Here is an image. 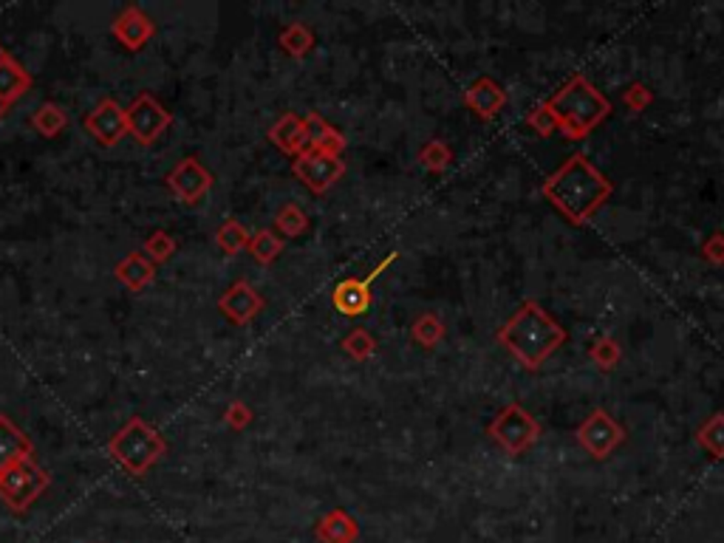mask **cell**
I'll return each mask as SVG.
<instances>
[{
  "label": "cell",
  "instance_id": "8992f818",
  "mask_svg": "<svg viewBox=\"0 0 724 543\" xmlns=\"http://www.w3.org/2000/svg\"><path fill=\"white\" fill-rule=\"evenodd\" d=\"M46 490H48V473L32 459L0 470V498L15 512H26Z\"/></svg>",
  "mask_w": 724,
  "mask_h": 543
},
{
  "label": "cell",
  "instance_id": "1f68e13d",
  "mask_svg": "<svg viewBox=\"0 0 724 543\" xmlns=\"http://www.w3.org/2000/svg\"><path fill=\"white\" fill-rule=\"evenodd\" d=\"M144 258H151L153 264H164V261H170L173 255H176V241H173V235L170 233H164V230H156V233H151L148 238H144Z\"/></svg>",
  "mask_w": 724,
  "mask_h": 543
},
{
  "label": "cell",
  "instance_id": "8fae6325",
  "mask_svg": "<svg viewBox=\"0 0 724 543\" xmlns=\"http://www.w3.org/2000/svg\"><path fill=\"white\" fill-rule=\"evenodd\" d=\"M82 125L94 136L97 145H102V148H113L128 133L125 108L117 99H102L89 117L82 120Z\"/></svg>",
  "mask_w": 724,
  "mask_h": 543
},
{
  "label": "cell",
  "instance_id": "ac0fdd59",
  "mask_svg": "<svg viewBox=\"0 0 724 543\" xmlns=\"http://www.w3.org/2000/svg\"><path fill=\"white\" fill-rule=\"evenodd\" d=\"M269 141L283 151L286 156H300L309 151V139H306V128H303V117L298 113H283V117L269 128Z\"/></svg>",
  "mask_w": 724,
  "mask_h": 543
},
{
  "label": "cell",
  "instance_id": "30bf717a",
  "mask_svg": "<svg viewBox=\"0 0 724 543\" xmlns=\"http://www.w3.org/2000/svg\"><path fill=\"white\" fill-rule=\"evenodd\" d=\"M167 187L173 190V195L182 198L184 204H198L201 198L213 190V173L195 156H187L170 170Z\"/></svg>",
  "mask_w": 724,
  "mask_h": 543
},
{
  "label": "cell",
  "instance_id": "484cf974",
  "mask_svg": "<svg viewBox=\"0 0 724 543\" xmlns=\"http://www.w3.org/2000/svg\"><path fill=\"white\" fill-rule=\"evenodd\" d=\"M411 337H414L416 346H422V349H436L439 342L445 339V323L433 311L419 314L414 329H411Z\"/></svg>",
  "mask_w": 724,
  "mask_h": 543
},
{
  "label": "cell",
  "instance_id": "4316f807",
  "mask_svg": "<svg viewBox=\"0 0 724 543\" xmlns=\"http://www.w3.org/2000/svg\"><path fill=\"white\" fill-rule=\"evenodd\" d=\"M247 249L252 252V258H255L257 264L269 266L272 261L280 258V252H283V238L275 235L272 230H260V233H255V235L249 238V246H247Z\"/></svg>",
  "mask_w": 724,
  "mask_h": 543
},
{
  "label": "cell",
  "instance_id": "5bb4252c",
  "mask_svg": "<svg viewBox=\"0 0 724 543\" xmlns=\"http://www.w3.org/2000/svg\"><path fill=\"white\" fill-rule=\"evenodd\" d=\"M465 105L476 113L478 120H492L496 113L507 105V91L496 79L478 77L470 82V89L465 91Z\"/></svg>",
  "mask_w": 724,
  "mask_h": 543
},
{
  "label": "cell",
  "instance_id": "e0dca14e",
  "mask_svg": "<svg viewBox=\"0 0 724 543\" xmlns=\"http://www.w3.org/2000/svg\"><path fill=\"white\" fill-rule=\"evenodd\" d=\"M303 128H306V139H309V151L329 153V156H342L345 145H349L345 136L314 110L303 117Z\"/></svg>",
  "mask_w": 724,
  "mask_h": 543
},
{
  "label": "cell",
  "instance_id": "e575fe53",
  "mask_svg": "<svg viewBox=\"0 0 724 543\" xmlns=\"http://www.w3.org/2000/svg\"><path fill=\"white\" fill-rule=\"evenodd\" d=\"M651 102H654V91L648 89V85H643V82H634L631 89L625 91V105L631 110H645Z\"/></svg>",
  "mask_w": 724,
  "mask_h": 543
},
{
  "label": "cell",
  "instance_id": "d4e9b609",
  "mask_svg": "<svg viewBox=\"0 0 724 543\" xmlns=\"http://www.w3.org/2000/svg\"><path fill=\"white\" fill-rule=\"evenodd\" d=\"M699 447L710 455V459H724V413L710 416L699 431H697Z\"/></svg>",
  "mask_w": 724,
  "mask_h": 543
},
{
  "label": "cell",
  "instance_id": "7c38bea8",
  "mask_svg": "<svg viewBox=\"0 0 724 543\" xmlns=\"http://www.w3.org/2000/svg\"><path fill=\"white\" fill-rule=\"evenodd\" d=\"M264 298L257 295V289L249 280H236L218 300V311L233 326H249L260 311H264Z\"/></svg>",
  "mask_w": 724,
  "mask_h": 543
},
{
  "label": "cell",
  "instance_id": "d590c367",
  "mask_svg": "<svg viewBox=\"0 0 724 543\" xmlns=\"http://www.w3.org/2000/svg\"><path fill=\"white\" fill-rule=\"evenodd\" d=\"M702 258H705L708 264H713V266H724V235H721V233H716V235H710V238L705 241V246H702Z\"/></svg>",
  "mask_w": 724,
  "mask_h": 543
},
{
  "label": "cell",
  "instance_id": "d6a6232c",
  "mask_svg": "<svg viewBox=\"0 0 724 543\" xmlns=\"http://www.w3.org/2000/svg\"><path fill=\"white\" fill-rule=\"evenodd\" d=\"M527 125L538 133V136H552L555 131H558V122H555V117L552 113H549V108H546V102L543 105H538L530 117H527Z\"/></svg>",
  "mask_w": 724,
  "mask_h": 543
},
{
  "label": "cell",
  "instance_id": "44dd1931",
  "mask_svg": "<svg viewBox=\"0 0 724 543\" xmlns=\"http://www.w3.org/2000/svg\"><path fill=\"white\" fill-rule=\"evenodd\" d=\"M113 275H117L131 292H142L144 286H151L153 277H156V266L151 258H144L142 252H131L128 258H122L117 264V269H113Z\"/></svg>",
  "mask_w": 724,
  "mask_h": 543
},
{
  "label": "cell",
  "instance_id": "5b68a950",
  "mask_svg": "<svg viewBox=\"0 0 724 543\" xmlns=\"http://www.w3.org/2000/svg\"><path fill=\"white\" fill-rule=\"evenodd\" d=\"M487 433L504 453L524 455L527 450H532L538 444L543 431H540V422L527 408H520L518 402H509L492 416Z\"/></svg>",
  "mask_w": 724,
  "mask_h": 543
},
{
  "label": "cell",
  "instance_id": "cb8c5ba5",
  "mask_svg": "<svg viewBox=\"0 0 724 543\" xmlns=\"http://www.w3.org/2000/svg\"><path fill=\"white\" fill-rule=\"evenodd\" d=\"M68 125V113L57 105V102H46L35 110V117H32V128L46 136V139H54L57 133H60L63 128Z\"/></svg>",
  "mask_w": 724,
  "mask_h": 543
},
{
  "label": "cell",
  "instance_id": "3957f363",
  "mask_svg": "<svg viewBox=\"0 0 724 543\" xmlns=\"http://www.w3.org/2000/svg\"><path fill=\"white\" fill-rule=\"evenodd\" d=\"M546 108L555 117L558 131L566 139L577 141L586 139L600 122L608 120L612 99L600 94L583 74H574L552 99H546Z\"/></svg>",
  "mask_w": 724,
  "mask_h": 543
},
{
  "label": "cell",
  "instance_id": "9c48e42d",
  "mask_svg": "<svg viewBox=\"0 0 724 543\" xmlns=\"http://www.w3.org/2000/svg\"><path fill=\"white\" fill-rule=\"evenodd\" d=\"M292 173L317 195L329 193L345 173V162L342 156H329V153H317V151H306L300 156H295L292 162Z\"/></svg>",
  "mask_w": 724,
  "mask_h": 543
},
{
  "label": "cell",
  "instance_id": "7402d4cb",
  "mask_svg": "<svg viewBox=\"0 0 724 543\" xmlns=\"http://www.w3.org/2000/svg\"><path fill=\"white\" fill-rule=\"evenodd\" d=\"M280 48L289 54V57H295V60H303V57L311 51L314 46V35H311V28L306 23H289L280 37H278Z\"/></svg>",
  "mask_w": 724,
  "mask_h": 543
},
{
  "label": "cell",
  "instance_id": "d6986e66",
  "mask_svg": "<svg viewBox=\"0 0 724 543\" xmlns=\"http://www.w3.org/2000/svg\"><path fill=\"white\" fill-rule=\"evenodd\" d=\"M32 453H35L32 439H28L9 416L0 413V470L32 459Z\"/></svg>",
  "mask_w": 724,
  "mask_h": 543
},
{
  "label": "cell",
  "instance_id": "f1b7e54d",
  "mask_svg": "<svg viewBox=\"0 0 724 543\" xmlns=\"http://www.w3.org/2000/svg\"><path fill=\"white\" fill-rule=\"evenodd\" d=\"M342 351L349 354L352 360H357V362H365V360H371L373 354H376V339H373V334L371 331H365V329H354V331H349L342 337Z\"/></svg>",
  "mask_w": 724,
  "mask_h": 543
},
{
  "label": "cell",
  "instance_id": "603a6c76",
  "mask_svg": "<svg viewBox=\"0 0 724 543\" xmlns=\"http://www.w3.org/2000/svg\"><path fill=\"white\" fill-rule=\"evenodd\" d=\"M249 230L238 221V218H226L221 226H218V233H215V244L224 255H238L249 246Z\"/></svg>",
  "mask_w": 724,
  "mask_h": 543
},
{
  "label": "cell",
  "instance_id": "4dcf8cb0",
  "mask_svg": "<svg viewBox=\"0 0 724 543\" xmlns=\"http://www.w3.org/2000/svg\"><path fill=\"white\" fill-rule=\"evenodd\" d=\"M419 162L430 170V173H442V170H447L453 162V151L445 145L442 139H430L419 151Z\"/></svg>",
  "mask_w": 724,
  "mask_h": 543
},
{
  "label": "cell",
  "instance_id": "52a82bcc",
  "mask_svg": "<svg viewBox=\"0 0 724 543\" xmlns=\"http://www.w3.org/2000/svg\"><path fill=\"white\" fill-rule=\"evenodd\" d=\"M574 439H577V444H581L592 455V459L603 462V459H608V455H612L625 442V431H623L620 422H614V416L608 413V411L594 408L583 419V424L574 431Z\"/></svg>",
  "mask_w": 724,
  "mask_h": 543
},
{
  "label": "cell",
  "instance_id": "f546056e",
  "mask_svg": "<svg viewBox=\"0 0 724 543\" xmlns=\"http://www.w3.org/2000/svg\"><path fill=\"white\" fill-rule=\"evenodd\" d=\"M620 357H623V349H620V342L614 337H600V339L592 342V349H589V360L600 371H614Z\"/></svg>",
  "mask_w": 724,
  "mask_h": 543
},
{
  "label": "cell",
  "instance_id": "836d02e7",
  "mask_svg": "<svg viewBox=\"0 0 724 543\" xmlns=\"http://www.w3.org/2000/svg\"><path fill=\"white\" fill-rule=\"evenodd\" d=\"M224 422L233 427V431H244V427H249L252 422V411L247 402H241V399H236V402H229L226 413H224Z\"/></svg>",
  "mask_w": 724,
  "mask_h": 543
},
{
  "label": "cell",
  "instance_id": "83f0119b",
  "mask_svg": "<svg viewBox=\"0 0 724 543\" xmlns=\"http://www.w3.org/2000/svg\"><path fill=\"white\" fill-rule=\"evenodd\" d=\"M275 230L286 238H300L309 230V215L298 204H283L275 213Z\"/></svg>",
  "mask_w": 724,
  "mask_h": 543
},
{
  "label": "cell",
  "instance_id": "277c9868",
  "mask_svg": "<svg viewBox=\"0 0 724 543\" xmlns=\"http://www.w3.org/2000/svg\"><path fill=\"white\" fill-rule=\"evenodd\" d=\"M108 450L131 475L139 478L167 453V442L153 424H148L142 416H133L125 422L122 431L108 442Z\"/></svg>",
  "mask_w": 724,
  "mask_h": 543
},
{
  "label": "cell",
  "instance_id": "9a60e30c",
  "mask_svg": "<svg viewBox=\"0 0 724 543\" xmlns=\"http://www.w3.org/2000/svg\"><path fill=\"white\" fill-rule=\"evenodd\" d=\"M331 303L345 318H360L371 308V283L365 277H345L334 286Z\"/></svg>",
  "mask_w": 724,
  "mask_h": 543
},
{
  "label": "cell",
  "instance_id": "2e32d148",
  "mask_svg": "<svg viewBox=\"0 0 724 543\" xmlns=\"http://www.w3.org/2000/svg\"><path fill=\"white\" fill-rule=\"evenodd\" d=\"M32 74H28L15 57L0 46V102L12 108L28 89H32Z\"/></svg>",
  "mask_w": 724,
  "mask_h": 543
},
{
  "label": "cell",
  "instance_id": "7a4b0ae2",
  "mask_svg": "<svg viewBox=\"0 0 724 543\" xmlns=\"http://www.w3.org/2000/svg\"><path fill=\"white\" fill-rule=\"evenodd\" d=\"M498 342L527 371H538L566 342V329L538 300H524L498 329Z\"/></svg>",
  "mask_w": 724,
  "mask_h": 543
},
{
  "label": "cell",
  "instance_id": "8d00e7d4",
  "mask_svg": "<svg viewBox=\"0 0 724 543\" xmlns=\"http://www.w3.org/2000/svg\"><path fill=\"white\" fill-rule=\"evenodd\" d=\"M6 113H9V108H6L4 102H0V120H4V117H6Z\"/></svg>",
  "mask_w": 724,
  "mask_h": 543
},
{
  "label": "cell",
  "instance_id": "4fadbf2b",
  "mask_svg": "<svg viewBox=\"0 0 724 543\" xmlns=\"http://www.w3.org/2000/svg\"><path fill=\"white\" fill-rule=\"evenodd\" d=\"M113 37H117L125 48L139 51L144 43H148L156 35V23L144 15L139 6H128L120 12V17L113 20Z\"/></svg>",
  "mask_w": 724,
  "mask_h": 543
},
{
  "label": "cell",
  "instance_id": "6da1fadb",
  "mask_svg": "<svg viewBox=\"0 0 724 543\" xmlns=\"http://www.w3.org/2000/svg\"><path fill=\"white\" fill-rule=\"evenodd\" d=\"M543 198L555 210H561L572 224H589L597 210L612 198L614 182L608 179L600 167L589 162V156L574 153L569 156L552 176L540 187Z\"/></svg>",
  "mask_w": 724,
  "mask_h": 543
},
{
  "label": "cell",
  "instance_id": "ba28073f",
  "mask_svg": "<svg viewBox=\"0 0 724 543\" xmlns=\"http://www.w3.org/2000/svg\"><path fill=\"white\" fill-rule=\"evenodd\" d=\"M125 120H128V133L139 141V145H153V141L170 128L173 113L153 97V94H139L131 108H125Z\"/></svg>",
  "mask_w": 724,
  "mask_h": 543
},
{
  "label": "cell",
  "instance_id": "ffe728a7",
  "mask_svg": "<svg viewBox=\"0 0 724 543\" xmlns=\"http://www.w3.org/2000/svg\"><path fill=\"white\" fill-rule=\"evenodd\" d=\"M314 535L320 543H357L360 538V524L352 512L345 509H331L317 521Z\"/></svg>",
  "mask_w": 724,
  "mask_h": 543
}]
</instances>
